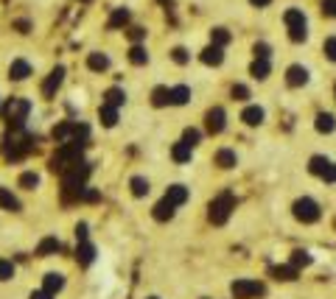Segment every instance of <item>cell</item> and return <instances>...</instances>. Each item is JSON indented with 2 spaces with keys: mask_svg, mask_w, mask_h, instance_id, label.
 Returning <instances> with one entry per match:
<instances>
[{
  "mask_svg": "<svg viewBox=\"0 0 336 299\" xmlns=\"http://www.w3.org/2000/svg\"><path fill=\"white\" fill-rule=\"evenodd\" d=\"M171 154H174L176 162H188V160H191V145H188V143H176Z\"/></svg>",
  "mask_w": 336,
  "mask_h": 299,
  "instance_id": "obj_14",
  "label": "cell"
},
{
  "mask_svg": "<svg viewBox=\"0 0 336 299\" xmlns=\"http://www.w3.org/2000/svg\"><path fill=\"white\" fill-rule=\"evenodd\" d=\"M101 120H104L107 126H112L118 120V112H115V106H104V109H101Z\"/></svg>",
  "mask_w": 336,
  "mask_h": 299,
  "instance_id": "obj_24",
  "label": "cell"
},
{
  "mask_svg": "<svg viewBox=\"0 0 336 299\" xmlns=\"http://www.w3.org/2000/svg\"><path fill=\"white\" fill-rule=\"evenodd\" d=\"M213 42H216L219 48H221V45H227V42H230V34H227L224 28H216V31H213Z\"/></svg>",
  "mask_w": 336,
  "mask_h": 299,
  "instance_id": "obj_31",
  "label": "cell"
},
{
  "mask_svg": "<svg viewBox=\"0 0 336 299\" xmlns=\"http://www.w3.org/2000/svg\"><path fill=\"white\" fill-rule=\"evenodd\" d=\"M166 101H171V92L166 90V87H157V90H154V104H157V106H163Z\"/></svg>",
  "mask_w": 336,
  "mask_h": 299,
  "instance_id": "obj_29",
  "label": "cell"
},
{
  "mask_svg": "<svg viewBox=\"0 0 336 299\" xmlns=\"http://www.w3.org/2000/svg\"><path fill=\"white\" fill-rule=\"evenodd\" d=\"M107 65H110V62H107V56H101V53H93V56H90V67H93V70H104Z\"/></svg>",
  "mask_w": 336,
  "mask_h": 299,
  "instance_id": "obj_30",
  "label": "cell"
},
{
  "mask_svg": "<svg viewBox=\"0 0 336 299\" xmlns=\"http://www.w3.org/2000/svg\"><path fill=\"white\" fill-rule=\"evenodd\" d=\"M294 215L300 221H306V224H311V221L320 218V204L311 199H297L294 201Z\"/></svg>",
  "mask_w": 336,
  "mask_h": 299,
  "instance_id": "obj_3",
  "label": "cell"
},
{
  "mask_svg": "<svg viewBox=\"0 0 336 299\" xmlns=\"http://www.w3.org/2000/svg\"><path fill=\"white\" fill-rule=\"evenodd\" d=\"M328 165H331V162H328L325 157H314V160H311V174H320L322 176V171H325Z\"/></svg>",
  "mask_w": 336,
  "mask_h": 299,
  "instance_id": "obj_27",
  "label": "cell"
},
{
  "mask_svg": "<svg viewBox=\"0 0 336 299\" xmlns=\"http://www.w3.org/2000/svg\"><path fill=\"white\" fill-rule=\"evenodd\" d=\"M252 76H255V79H266V76H269V62L255 59V62H252Z\"/></svg>",
  "mask_w": 336,
  "mask_h": 299,
  "instance_id": "obj_17",
  "label": "cell"
},
{
  "mask_svg": "<svg viewBox=\"0 0 336 299\" xmlns=\"http://www.w3.org/2000/svg\"><path fill=\"white\" fill-rule=\"evenodd\" d=\"M118 104H123V92L115 87V90L107 92V106H118Z\"/></svg>",
  "mask_w": 336,
  "mask_h": 299,
  "instance_id": "obj_26",
  "label": "cell"
},
{
  "mask_svg": "<svg viewBox=\"0 0 336 299\" xmlns=\"http://www.w3.org/2000/svg\"><path fill=\"white\" fill-rule=\"evenodd\" d=\"M50 252H59V240H56V238H45V240L40 244V254H42V257H45V254H50Z\"/></svg>",
  "mask_w": 336,
  "mask_h": 299,
  "instance_id": "obj_20",
  "label": "cell"
},
{
  "mask_svg": "<svg viewBox=\"0 0 336 299\" xmlns=\"http://www.w3.org/2000/svg\"><path fill=\"white\" fill-rule=\"evenodd\" d=\"M171 215H174V204H171L168 199H163L160 204L154 207V218L157 221H166V218H171Z\"/></svg>",
  "mask_w": 336,
  "mask_h": 299,
  "instance_id": "obj_12",
  "label": "cell"
},
{
  "mask_svg": "<svg viewBox=\"0 0 336 299\" xmlns=\"http://www.w3.org/2000/svg\"><path fill=\"white\" fill-rule=\"evenodd\" d=\"M283 20H286V25H289V36H291L294 42H303V40L308 36V31H306V14H303L300 9H289Z\"/></svg>",
  "mask_w": 336,
  "mask_h": 299,
  "instance_id": "obj_1",
  "label": "cell"
},
{
  "mask_svg": "<svg viewBox=\"0 0 336 299\" xmlns=\"http://www.w3.org/2000/svg\"><path fill=\"white\" fill-rule=\"evenodd\" d=\"M216 162L221 165V168H233V165H236V154H233L230 148H221L216 154Z\"/></svg>",
  "mask_w": 336,
  "mask_h": 299,
  "instance_id": "obj_16",
  "label": "cell"
},
{
  "mask_svg": "<svg viewBox=\"0 0 336 299\" xmlns=\"http://www.w3.org/2000/svg\"><path fill=\"white\" fill-rule=\"evenodd\" d=\"M129 59L135 62V65H143V62H146V50L140 45H135V48H132V53H129Z\"/></svg>",
  "mask_w": 336,
  "mask_h": 299,
  "instance_id": "obj_34",
  "label": "cell"
},
{
  "mask_svg": "<svg viewBox=\"0 0 336 299\" xmlns=\"http://www.w3.org/2000/svg\"><path fill=\"white\" fill-rule=\"evenodd\" d=\"M333 115H328V112H322V115H316V129L320 132H333Z\"/></svg>",
  "mask_w": 336,
  "mask_h": 299,
  "instance_id": "obj_18",
  "label": "cell"
},
{
  "mask_svg": "<svg viewBox=\"0 0 336 299\" xmlns=\"http://www.w3.org/2000/svg\"><path fill=\"white\" fill-rule=\"evenodd\" d=\"M132 193H135V196H146V193H149V182L140 179V176H135V179H132Z\"/></svg>",
  "mask_w": 336,
  "mask_h": 299,
  "instance_id": "obj_23",
  "label": "cell"
},
{
  "mask_svg": "<svg viewBox=\"0 0 336 299\" xmlns=\"http://www.w3.org/2000/svg\"><path fill=\"white\" fill-rule=\"evenodd\" d=\"M221 59H224V56H221L219 45H210V48L202 50V62H205V65H221Z\"/></svg>",
  "mask_w": 336,
  "mask_h": 299,
  "instance_id": "obj_10",
  "label": "cell"
},
{
  "mask_svg": "<svg viewBox=\"0 0 336 299\" xmlns=\"http://www.w3.org/2000/svg\"><path fill=\"white\" fill-rule=\"evenodd\" d=\"M37 182H40V176H37V174H23V176H20V184H23V188H34Z\"/></svg>",
  "mask_w": 336,
  "mask_h": 299,
  "instance_id": "obj_36",
  "label": "cell"
},
{
  "mask_svg": "<svg viewBox=\"0 0 336 299\" xmlns=\"http://www.w3.org/2000/svg\"><path fill=\"white\" fill-rule=\"evenodd\" d=\"M275 277L277 279H294L297 269H294V266H283V269H275Z\"/></svg>",
  "mask_w": 336,
  "mask_h": 299,
  "instance_id": "obj_25",
  "label": "cell"
},
{
  "mask_svg": "<svg viewBox=\"0 0 336 299\" xmlns=\"http://www.w3.org/2000/svg\"><path fill=\"white\" fill-rule=\"evenodd\" d=\"M233 207H236V199H233L230 193H221L219 199L210 204V221H213V224H224V221L230 218Z\"/></svg>",
  "mask_w": 336,
  "mask_h": 299,
  "instance_id": "obj_2",
  "label": "cell"
},
{
  "mask_svg": "<svg viewBox=\"0 0 336 299\" xmlns=\"http://www.w3.org/2000/svg\"><path fill=\"white\" fill-rule=\"evenodd\" d=\"M188 95H191L188 87H174V90H171V101H174V104H185Z\"/></svg>",
  "mask_w": 336,
  "mask_h": 299,
  "instance_id": "obj_21",
  "label": "cell"
},
{
  "mask_svg": "<svg viewBox=\"0 0 336 299\" xmlns=\"http://www.w3.org/2000/svg\"><path fill=\"white\" fill-rule=\"evenodd\" d=\"M224 129V109H210L207 112V132H213V135H219V132Z\"/></svg>",
  "mask_w": 336,
  "mask_h": 299,
  "instance_id": "obj_6",
  "label": "cell"
},
{
  "mask_svg": "<svg viewBox=\"0 0 336 299\" xmlns=\"http://www.w3.org/2000/svg\"><path fill=\"white\" fill-rule=\"evenodd\" d=\"M306 81H308V70L306 67H300V65L289 67V84L291 87H300V84H306Z\"/></svg>",
  "mask_w": 336,
  "mask_h": 299,
  "instance_id": "obj_8",
  "label": "cell"
},
{
  "mask_svg": "<svg viewBox=\"0 0 336 299\" xmlns=\"http://www.w3.org/2000/svg\"><path fill=\"white\" fill-rule=\"evenodd\" d=\"M31 299H50L48 291H37V294H31Z\"/></svg>",
  "mask_w": 336,
  "mask_h": 299,
  "instance_id": "obj_44",
  "label": "cell"
},
{
  "mask_svg": "<svg viewBox=\"0 0 336 299\" xmlns=\"http://www.w3.org/2000/svg\"><path fill=\"white\" fill-rule=\"evenodd\" d=\"M28 109H31V104H28V101H23V98H14L9 106H6V118H9L14 126H20L23 120H25V115H28Z\"/></svg>",
  "mask_w": 336,
  "mask_h": 299,
  "instance_id": "obj_5",
  "label": "cell"
},
{
  "mask_svg": "<svg viewBox=\"0 0 336 299\" xmlns=\"http://www.w3.org/2000/svg\"><path fill=\"white\" fill-rule=\"evenodd\" d=\"M311 263V257H308V252H294V257H291V266H308Z\"/></svg>",
  "mask_w": 336,
  "mask_h": 299,
  "instance_id": "obj_32",
  "label": "cell"
},
{
  "mask_svg": "<svg viewBox=\"0 0 336 299\" xmlns=\"http://www.w3.org/2000/svg\"><path fill=\"white\" fill-rule=\"evenodd\" d=\"M62 76H65V67H56L54 73L48 76V81L42 84V95H54L56 90H59V84H62Z\"/></svg>",
  "mask_w": 336,
  "mask_h": 299,
  "instance_id": "obj_7",
  "label": "cell"
},
{
  "mask_svg": "<svg viewBox=\"0 0 336 299\" xmlns=\"http://www.w3.org/2000/svg\"><path fill=\"white\" fill-rule=\"evenodd\" d=\"M255 59H269V45H255Z\"/></svg>",
  "mask_w": 336,
  "mask_h": 299,
  "instance_id": "obj_41",
  "label": "cell"
},
{
  "mask_svg": "<svg viewBox=\"0 0 336 299\" xmlns=\"http://www.w3.org/2000/svg\"><path fill=\"white\" fill-rule=\"evenodd\" d=\"M174 59H176V62H188V50L176 48V50H174Z\"/></svg>",
  "mask_w": 336,
  "mask_h": 299,
  "instance_id": "obj_42",
  "label": "cell"
},
{
  "mask_svg": "<svg viewBox=\"0 0 336 299\" xmlns=\"http://www.w3.org/2000/svg\"><path fill=\"white\" fill-rule=\"evenodd\" d=\"M252 3H255V6H266L269 0H252Z\"/></svg>",
  "mask_w": 336,
  "mask_h": 299,
  "instance_id": "obj_45",
  "label": "cell"
},
{
  "mask_svg": "<svg viewBox=\"0 0 336 299\" xmlns=\"http://www.w3.org/2000/svg\"><path fill=\"white\" fill-rule=\"evenodd\" d=\"M62 285H65L62 274H48V277H45V291H48V294H56V291H62Z\"/></svg>",
  "mask_w": 336,
  "mask_h": 299,
  "instance_id": "obj_15",
  "label": "cell"
},
{
  "mask_svg": "<svg viewBox=\"0 0 336 299\" xmlns=\"http://www.w3.org/2000/svg\"><path fill=\"white\" fill-rule=\"evenodd\" d=\"M325 53H328V59H331V62H336V36L325 40Z\"/></svg>",
  "mask_w": 336,
  "mask_h": 299,
  "instance_id": "obj_35",
  "label": "cell"
},
{
  "mask_svg": "<svg viewBox=\"0 0 336 299\" xmlns=\"http://www.w3.org/2000/svg\"><path fill=\"white\" fill-rule=\"evenodd\" d=\"M76 238H79V240H84V238H87V227H84V224L76 227Z\"/></svg>",
  "mask_w": 336,
  "mask_h": 299,
  "instance_id": "obj_43",
  "label": "cell"
},
{
  "mask_svg": "<svg viewBox=\"0 0 336 299\" xmlns=\"http://www.w3.org/2000/svg\"><path fill=\"white\" fill-rule=\"evenodd\" d=\"M160 3H171V0H160Z\"/></svg>",
  "mask_w": 336,
  "mask_h": 299,
  "instance_id": "obj_46",
  "label": "cell"
},
{
  "mask_svg": "<svg viewBox=\"0 0 336 299\" xmlns=\"http://www.w3.org/2000/svg\"><path fill=\"white\" fill-rule=\"evenodd\" d=\"M14 274V266H11V260H0V279H9Z\"/></svg>",
  "mask_w": 336,
  "mask_h": 299,
  "instance_id": "obj_33",
  "label": "cell"
},
{
  "mask_svg": "<svg viewBox=\"0 0 336 299\" xmlns=\"http://www.w3.org/2000/svg\"><path fill=\"white\" fill-rule=\"evenodd\" d=\"M93 257H96V249H93L90 244H81L79 246V260L81 263H93Z\"/></svg>",
  "mask_w": 336,
  "mask_h": 299,
  "instance_id": "obj_22",
  "label": "cell"
},
{
  "mask_svg": "<svg viewBox=\"0 0 336 299\" xmlns=\"http://www.w3.org/2000/svg\"><path fill=\"white\" fill-rule=\"evenodd\" d=\"M322 179H325V182H336V165H333V162L328 165L325 171H322Z\"/></svg>",
  "mask_w": 336,
  "mask_h": 299,
  "instance_id": "obj_40",
  "label": "cell"
},
{
  "mask_svg": "<svg viewBox=\"0 0 336 299\" xmlns=\"http://www.w3.org/2000/svg\"><path fill=\"white\" fill-rule=\"evenodd\" d=\"M241 118H244V123L258 126V123H263V109H261V106H246Z\"/></svg>",
  "mask_w": 336,
  "mask_h": 299,
  "instance_id": "obj_11",
  "label": "cell"
},
{
  "mask_svg": "<svg viewBox=\"0 0 336 299\" xmlns=\"http://www.w3.org/2000/svg\"><path fill=\"white\" fill-rule=\"evenodd\" d=\"M166 199L171 201V204H182V201H188V188H182V184H174V188H168Z\"/></svg>",
  "mask_w": 336,
  "mask_h": 299,
  "instance_id": "obj_9",
  "label": "cell"
},
{
  "mask_svg": "<svg viewBox=\"0 0 336 299\" xmlns=\"http://www.w3.org/2000/svg\"><path fill=\"white\" fill-rule=\"evenodd\" d=\"M322 14L336 17V0H322Z\"/></svg>",
  "mask_w": 336,
  "mask_h": 299,
  "instance_id": "obj_37",
  "label": "cell"
},
{
  "mask_svg": "<svg viewBox=\"0 0 336 299\" xmlns=\"http://www.w3.org/2000/svg\"><path fill=\"white\" fill-rule=\"evenodd\" d=\"M0 207H6V210H17V199L9 193L6 188H0Z\"/></svg>",
  "mask_w": 336,
  "mask_h": 299,
  "instance_id": "obj_19",
  "label": "cell"
},
{
  "mask_svg": "<svg viewBox=\"0 0 336 299\" xmlns=\"http://www.w3.org/2000/svg\"><path fill=\"white\" fill-rule=\"evenodd\" d=\"M182 143L196 145V143H199V132H196V129H188V132H185V140H182Z\"/></svg>",
  "mask_w": 336,
  "mask_h": 299,
  "instance_id": "obj_39",
  "label": "cell"
},
{
  "mask_svg": "<svg viewBox=\"0 0 336 299\" xmlns=\"http://www.w3.org/2000/svg\"><path fill=\"white\" fill-rule=\"evenodd\" d=\"M126 20H129V11H123V9H118L115 14H112V20H110V28H115V25H123Z\"/></svg>",
  "mask_w": 336,
  "mask_h": 299,
  "instance_id": "obj_28",
  "label": "cell"
},
{
  "mask_svg": "<svg viewBox=\"0 0 336 299\" xmlns=\"http://www.w3.org/2000/svg\"><path fill=\"white\" fill-rule=\"evenodd\" d=\"M9 73H11V79L23 81V79H28V73H31V65H28V62H14Z\"/></svg>",
  "mask_w": 336,
  "mask_h": 299,
  "instance_id": "obj_13",
  "label": "cell"
},
{
  "mask_svg": "<svg viewBox=\"0 0 336 299\" xmlns=\"http://www.w3.org/2000/svg\"><path fill=\"white\" fill-rule=\"evenodd\" d=\"M233 98H238V101L250 98V90H246V87H241V84H236V87H233Z\"/></svg>",
  "mask_w": 336,
  "mask_h": 299,
  "instance_id": "obj_38",
  "label": "cell"
},
{
  "mask_svg": "<svg viewBox=\"0 0 336 299\" xmlns=\"http://www.w3.org/2000/svg\"><path fill=\"white\" fill-rule=\"evenodd\" d=\"M263 294V285L255 283V279H238L233 283V296L236 299H250V296H261Z\"/></svg>",
  "mask_w": 336,
  "mask_h": 299,
  "instance_id": "obj_4",
  "label": "cell"
}]
</instances>
